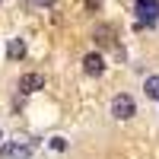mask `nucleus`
Returning <instances> with one entry per match:
<instances>
[{
	"label": "nucleus",
	"mask_w": 159,
	"mask_h": 159,
	"mask_svg": "<svg viewBox=\"0 0 159 159\" xmlns=\"http://www.w3.org/2000/svg\"><path fill=\"white\" fill-rule=\"evenodd\" d=\"M134 115H137V102H134V96L118 92V96L111 99V118H115V121H130Z\"/></svg>",
	"instance_id": "f257e3e1"
},
{
	"label": "nucleus",
	"mask_w": 159,
	"mask_h": 159,
	"mask_svg": "<svg viewBox=\"0 0 159 159\" xmlns=\"http://www.w3.org/2000/svg\"><path fill=\"white\" fill-rule=\"evenodd\" d=\"M134 7H137L140 25H153L159 19V0H134Z\"/></svg>",
	"instance_id": "f03ea898"
},
{
	"label": "nucleus",
	"mask_w": 159,
	"mask_h": 159,
	"mask_svg": "<svg viewBox=\"0 0 159 159\" xmlns=\"http://www.w3.org/2000/svg\"><path fill=\"white\" fill-rule=\"evenodd\" d=\"M92 42H96L99 48H108V45H115V25H108V22H99L96 29H92Z\"/></svg>",
	"instance_id": "7ed1b4c3"
},
{
	"label": "nucleus",
	"mask_w": 159,
	"mask_h": 159,
	"mask_svg": "<svg viewBox=\"0 0 159 159\" xmlns=\"http://www.w3.org/2000/svg\"><path fill=\"white\" fill-rule=\"evenodd\" d=\"M42 86H45L42 73H22L19 76V92H22V96H32V92H38Z\"/></svg>",
	"instance_id": "20e7f679"
},
{
	"label": "nucleus",
	"mask_w": 159,
	"mask_h": 159,
	"mask_svg": "<svg viewBox=\"0 0 159 159\" xmlns=\"http://www.w3.org/2000/svg\"><path fill=\"white\" fill-rule=\"evenodd\" d=\"M83 70H86L89 76H102V73H105V57L99 54V51H89V54L83 57Z\"/></svg>",
	"instance_id": "39448f33"
},
{
	"label": "nucleus",
	"mask_w": 159,
	"mask_h": 159,
	"mask_svg": "<svg viewBox=\"0 0 159 159\" xmlns=\"http://www.w3.org/2000/svg\"><path fill=\"white\" fill-rule=\"evenodd\" d=\"M7 57H10V61H22V57H25V42H22V38H10Z\"/></svg>",
	"instance_id": "423d86ee"
},
{
	"label": "nucleus",
	"mask_w": 159,
	"mask_h": 159,
	"mask_svg": "<svg viewBox=\"0 0 159 159\" xmlns=\"http://www.w3.org/2000/svg\"><path fill=\"white\" fill-rule=\"evenodd\" d=\"M143 92H147V99L159 102V73H153V76L143 80Z\"/></svg>",
	"instance_id": "0eeeda50"
},
{
	"label": "nucleus",
	"mask_w": 159,
	"mask_h": 159,
	"mask_svg": "<svg viewBox=\"0 0 159 159\" xmlns=\"http://www.w3.org/2000/svg\"><path fill=\"white\" fill-rule=\"evenodd\" d=\"M51 150H67V140H61V137H54V140H51Z\"/></svg>",
	"instance_id": "6e6552de"
},
{
	"label": "nucleus",
	"mask_w": 159,
	"mask_h": 159,
	"mask_svg": "<svg viewBox=\"0 0 159 159\" xmlns=\"http://www.w3.org/2000/svg\"><path fill=\"white\" fill-rule=\"evenodd\" d=\"M35 7H54V0H32Z\"/></svg>",
	"instance_id": "1a4fd4ad"
}]
</instances>
